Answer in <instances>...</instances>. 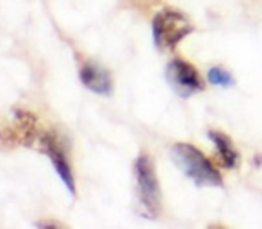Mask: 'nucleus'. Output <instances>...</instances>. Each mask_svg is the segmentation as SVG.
Here are the masks:
<instances>
[{
	"label": "nucleus",
	"mask_w": 262,
	"mask_h": 229,
	"mask_svg": "<svg viewBox=\"0 0 262 229\" xmlns=\"http://www.w3.org/2000/svg\"><path fill=\"white\" fill-rule=\"evenodd\" d=\"M170 159L198 187H222L224 185V180L216 167L204 156V152H200L191 143H174L170 147Z\"/></svg>",
	"instance_id": "nucleus-1"
},
{
	"label": "nucleus",
	"mask_w": 262,
	"mask_h": 229,
	"mask_svg": "<svg viewBox=\"0 0 262 229\" xmlns=\"http://www.w3.org/2000/svg\"><path fill=\"white\" fill-rule=\"evenodd\" d=\"M194 31L192 22L178 9H162L152 20L154 44L158 50H174L187 35Z\"/></svg>",
	"instance_id": "nucleus-2"
},
{
	"label": "nucleus",
	"mask_w": 262,
	"mask_h": 229,
	"mask_svg": "<svg viewBox=\"0 0 262 229\" xmlns=\"http://www.w3.org/2000/svg\"><path fill=\"white\" fill-rule=\"evenodd\" d=\"M134 176L141 209L149 218H158V215L162 211V193H160V184H158L152 159L147 154H141L136 159Z\"/></svg>",
	"instance_id": "nucleus-3"
},
{
	"label": "nucleus",
	"mask_w": 262,
	"mask_h": 229,
	"mask_svg": "<svg viewBox=\"0 0 262 229\" xmlns=\"http://www.w3.org/2000/svg\"><path fill=\"white\" fill-rule=\"evenodd\" d=\"M167 81L180 97H191L204 90V81L191 62L172 59L167 64Z\"/></svg>",
	"instance_id": "nucleus-4"
},
{
	"label": "nucleus",
	"mask_w": 262,
	"mask_h": 229,
	"mask_svg": "<svg viewBox=\"0 0 262 229\" xmlns=\"http://www.w3.org/2000/svg\"><path fill=\"white\" fill-rule=\"evenodd\" d=\"M79 77H81L84 86L92 92L101 94V96H108L112 92V79H110L108 72L99 68L97 64H92V62L83 64Z\"/></svg>",
	"instance_id": "nucleus-5"
},
{
	"label": "nucleus",
	"mask_w": 262,
	"mask_h": 229,
	"mask_svg": "<svg viewBox=\"0 0 262 229\" xmlns=\"http://www.w3.org/2000/svg\"><path fill=\"white\" fill-rule=\"evenodd\" d=\"M44 150H46V154L50 156V159H52L57 174H59L61 180L64 181V185L68 187V191H70L72 194H75V181H74V176H72L70 163H68V159H66L64 150L57 145L55 140H50V138L46 140V147H44Z\"/></svg>",
	"instance_id": "nucleus-6"
},
{
	"label": "nucleus",
	"mask_w": 262,
	"mask_h": 229,
	"mask_svg": "<svg viewBox=\"0 0 262 229\" xmlns=\"http://www.w3.org/2000/svg\"><path fill=\"white\" fill-rule=\"evenodd\" d=\"M207 136H209V140L213 141L214 147H216V150H219V156H220V159H222L224 165L229 167V169L238 167L241 156H238V152H236L231 138L226 136V134H222V132H219V130H209Z\"/></svg>",
	"instance_id": "nucleus-7"
},
{
	"label": "nucleus",
	"mask_w": 262,
	"mask_h": 229,
	"mask_svg": "<svg viewBox=\"0 0 262 229\" xmlns=\"http://www.w3.org/2000/svg\"><path fill=\"white\" fill-rule=\"evenodd\" d=\"M207 79H209L211 84H216V86H222V88H229L235 84V79H233V75L229 74L227 70L220 66H213L209 72H207Z\"/></svg>",
	"instance_id": "nucleus-8"
}]
</instances>
